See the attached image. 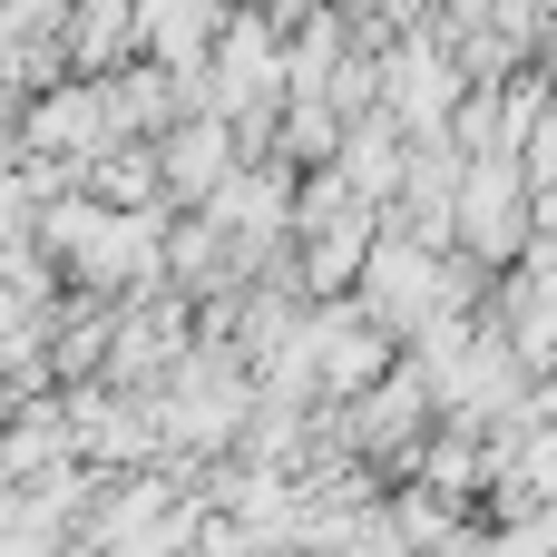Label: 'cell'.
Here are the masks:
<instances>
[{
	"mask_svg": "<svg viewBox=\"0 0 557 557\" xmlns=\"http://www.w3.org/2000/svg\"><path fill=\"white\" fill-rule=\"evenodd\" d=\"M539 235L529 215V166L519 157H460V196H450V245L470 264H519Z\"/></svg>",
	"mask_w": 557,
	"mask_h": 557,
	"instance_id": "cell-1",
	"label": "cell"
},
{
	"mask_svg": "<svg viewBox=\"0 0 557 557\" xmlns=\"http://www.w3.org/2000/svg\"><path fill=\"white\" fill-rule=\"evenodd\" d=\"M166 166H176V186H215V176H225V127L176 137V147H166Z\"/></svg>",
	"mask_w": 557,
	"mask_h": 557,
	"instance_id": "cell-2",
	"label": "cell"
}]
</instances>
